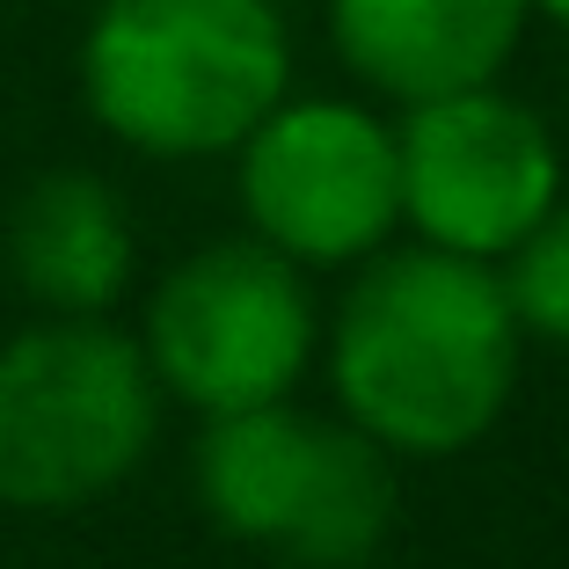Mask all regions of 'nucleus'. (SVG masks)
<instances>
[{
	"label": "nucleus",
	"instance_id": "obj_10",
	"mask_svg": "<svg viewBox=\"0 0 569 569\" xmlns=\"http://www.w3.org/2000/svg\"><path fill=\"white\" fill-rule=\"evenodd\" d=\"M395 533V452H380L358 423H329L321 482L300 533L278 562L292 569H366Z\"/></svg>",
	"mask_w": 569,
	"mask_h": 569
},
{
	"label": "nucleus",
	"instance_id": "obj_9",
	"mask_svg": "<svg viewBox=\"0 0 569 569\" xmlns=\"http://www.w3.org/2000/svg\"><path fill=\"white\" fill-rule=\"evenodd\" d=\"M8 270L44 315H102L132 284L124 198L88 168H51L8 212Z\"/></svg>",
	"mask_w": 569,
	"mask_h": 569
},
{
	"label": "nucleus",
	"instance_id": "obj_4",
	"mask_svg": "<svg viewBox=\"0 0 569 569\" xmlns=\"http://www.w3.org/2000/svg\"><path fill=\"white\" fill-rule=\"evenodd\" d=\"M147 366L176 402L204 417L292 402L315 358V300L292 256L270 241H212L153 284Z\"/></svg>",
	"mask_w": 569,
	"mask_h": 569
},
{
	"label": "nucleus",
	"instance_id": "obj_1",
	"mask_svg": "<svg viewBox=\"0 0 569 569\" xmlns=\"http://www.w3.org/2000/svg\"><path fill=\"white\" fill-rule=\"evenodd\" d=\"M329 380L343 423L395 460H452L511 409L519 315L497 263L452 249H372L336 307Z\"/></svg>",
	"mask_w": 569,
	"mask_h": 569
},
{
	"label": "nucleus",
	"instance_id": "obj_8",
	"mask_svg": "<svg viewBox=\"0 0 569 569\" xmlns=\"http://www.w3.org/2000/svg\"><path fill=\"white\" fill-rule=\"evenodd\" d=\"M321 452H329V423L300 417L292 402L234 409L212 417L198 438V503L227 540L284 555L300 533L307 503L321 482Z\"/></svg>",
	"mask_w": 569,
	"mask_h": 569
},
{
	"label": "nucleus",
	"instance_id": "obj_7",
	"mask_svg": "<svg viewBox=\"0 0 569 569\" xmlns=\"http://www.w3.org/2000/svg\"><path fill=\"white\" fill-rule=\"evenodd\" d=\"M526 16L533 0H329V37L358 81L409 110L497 81Z\"/></svg>",
	"mask_w": 569,
	"mask_h": 569
},
{
	"label": "nucleus",
	"instance_id": "obj_3",
	"mask_svg": "<svg viewBox=\"0 0 569 569\" xmlns=\"http://www.w3.org/2000/svg\"><path fill=\"white\" fill-rule=\"evenodd\" d=\"M161 380L102 315H51L0 351V503L81 511L147 460Z\"/></svg>",
	"mask_w": 569,
	"mask_h": 569
},
{
	"label": "nucleus",
	"instance_id": "obj_12",
	"mask_svg": "<svg viewBox=\"0 0 569 569\" xmlns=\"http://www.w3.org/2000/svg\"><path fill=\"white\" fill-rule=\"evenodd\" d=\"M533 8H540V16H555V22L569 30V0H533Z\"/></svg>",
	"mask_w": 569,
	"mask_h": 569
},
{
	"label": "nucleus",
	"instance_id": "obj_5",
	"mask_svg": "<svg viewBox=\"0 0 569 569\" xmlns=\"http://www.w3.org/2000/svg\"><path fill=\"white\" fill-rule=\"evenodd\" d=\"M241 212L292 263H366L402 227V153L366 102H278L241 139Z\"/></svg>",
	"mask_w": 569,
	"mask_h": 569
},
{
	"label": "nucleus",
	"instance_id": "obj_6",
	"mask_svg": "<svg viewBox=\"0 0 569 569\" xmlns=\"http://www.w3.org/2000/svg\"><path fill=\"white\" fill-rule=\"evenodd\" d=\"M395 153H402V219L431 249L475 263L511 256L533 234V219L562 198L555 132L540 124V110L497 96V81L409 102Z\"/></svg>",
	"mask_w": 569,
	"mask_h": 569
},
{
	"label": "nucleus",
	"instance_id": "obj_11",
	"mask_svg": "<svg viewBox=\"0 0 569 569\" xmlns=\"http://www.w3.org/2000/svg\"><path fill=\"white\" fill-rule=\"evenodd\" d=\"M497 278H503L511 315H519V336L569 343V198H555L533 219V234L511 249V263Z\"/></svg>",
	"mask_w": 569,
	"mask_h": 569
},
{
	"label": "nucleus",
	"instance_id": "obj_2",
	"mask_svg": "<svg viewBox=\"0 0 569 569\" xmlns=\"http://www.w3.org/2000/svg\"><path fill=\"white\" fill-rule=\"evenodd\" d=\"M292 88L278 0H102L81 44L96 124L153 161L234 153Z\"/></svg>",
	"mask_w": 569,
	"mask_h": 569
}]
</instances>
